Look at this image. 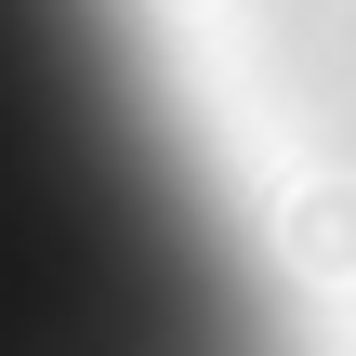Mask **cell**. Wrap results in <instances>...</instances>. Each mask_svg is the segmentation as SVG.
I'll list each match as a JSON object with an SVG mask.
<instances>
[{"label": "cell", "mask_w": 356, "mask_h": 356, "mask_svg": "<svg viewBox=\"0 0 356 356\" xmlns=\"http://www.w3.org/2000/svg\"><path fill=\"white\" fill-rule=\"evenodd\" d=\"M0 356H277L145 0H0Z\"/></svg>", "instance_id": "6da1fadb"}]
</instances>
